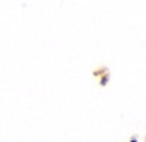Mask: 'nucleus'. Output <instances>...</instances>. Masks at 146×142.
I'll return each mask as SVG.
<instances>
[{
    "mask_svg": "<svg viewBox=\"0 0 146 142\" xmlns=\"http://www.w3.org/2000/svg\"><path fill=\"white\" fill-rule=\"evenodd\" d=\"M131 142H137V141H131Z\"/></svg>",
    "mask_w": 146,
    "mask_h": 142,
    "instance_id": "obj_1",
    "label": "nucleus"
}]
</instances>
